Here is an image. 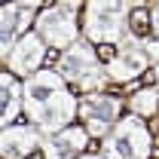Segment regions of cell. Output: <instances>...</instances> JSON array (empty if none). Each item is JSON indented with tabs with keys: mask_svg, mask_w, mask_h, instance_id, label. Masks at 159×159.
Returning a JSON list of instances; mask_svg holds the SVG:
<instances>
[{
	"mask_svg": "<svg viewBox=\"0 0 159 159\" xmlns=\"http://www.w3.org/2000/svg\"><path fill=\"white\" fill-rule=\"evenodd\" d=\"M25 113L43 135H58L70 129L74 113H80V101L70 95L58 70H40L25 83Z\"/></svg>",
	"mask_w": 159,
	"mask_h": 159,
	"instance_id": "cell-1",
	"label": "cell"
},
{
	"mask_svg": "<svg viewBox=\"0 0 159 159\" xmlns=\"http://www.w3.org/2000/svg\"><path fill=\"white\" fill-rule=\"evenodd\" d=\"M58 74L64 77V83H70V86H77L83 92H89V95H95L104 89V83H107V70L101 67V58L98 52L92 49V43H86V40H77L70 49H64L58 58Z\"/></svg>",
	"mask_w": 159,
	"mask_h": 159,
	"instance_id": "cell-2",
	"label": "cell"
},
{
	"mask_svg": "<svg viewBox=\"0 0 159 159\" xmlns=\"http://www.w3.org/2000/svg\"><path fill=\"white\" fill-rule=\"evenodd\" d=\"M129 12H132V3H104L95 0L86 6V37L92 43H125V31H129Z\"/></svg>",
	"mask_w": 159,
	"mask_h": 159,
	"instance_id": "cell-3",
	"label": "cell"
},
{
	"mask_svg": "<svg viewBox=\"0 0 159 159\" xmlns=\"http://www.w3.org/2000/svg\"><path fill=\"white\" fill-rule=\"evenodd\" d=\"M104 159H147L150 156V129L141 116H122L113 132L104 138Z\"/></svg>",
	"mask_w": 159,
	"mask_h": 159,
	"instance_id": "cell-4",
	"label": "cell"
},
{
	"mask_svg": "<svg viewBox=\"0 0 159 159\" xmlns=\"http://www.w3.org/2000/svg\"><path fill=\"white\" fill-rule=\"evenodd\" d=\"M77 3H55L49 9H43L34 21L37 37L55 49H70L80 40V25H77Z\"/></svg>",
	"mask_w": 159,
	"mask_h": 159,
	"instance_id": "cell-5",
	"label": "cell"
},
{
	"mask_svg": "<svg viewBox=\"0 0 159 159\" xmlns=\"http://www.w3.org/2000/svg\"><path fill=\"white\" fill-rule=\"evenodd\" d=\"M119 110H122V101L113 95H104V92L80 98V116L92 138H107L113 132V125L119 122Z\"/></svg>",
	"mask_w": 159,
	"mask_h": 159,
	"instance_id": "cell-6",
	"label": "cell"
},
{
	"mask_svg": "<svg viewBox=\"0 0 159 159\" xmlns=\"http://www.w3.org/2000/svg\"><path fill=\"white\" fill-rule=\"evenodd\" d=\"M150 67V58H147V52L141 49L138 40H125L122 46L116 49V55L107 61V77L116 80V83H129V80L141 77L144 70Z\"/></svg>",
	"mask_w": 159,
	"mask_h": 159,
	"instance_id": "cell-7",
	"label": "cell"
},
{
	"mask_svg": "<svg viewBox=\"0 0 159 159\" xmlns=\"http://www.w3.org/2000/svg\"><path fill=\"white\" fill-rule=\"evenodd\" d=\"M43 55H46V43L37 37V31L34 34H25V37L12 46V52H9V58H6V67H9V74H16V77H34L40 74V64H43Z\"/></svg>",
	"mask_w": 159,
	"mask_h": 159,
	"instance_id": "cell-8",
	"label": "cell"
},
{
	"mask_svg": "<svg viewBox=\"0 0 159 159\" xmlns=\"http://www.w3.org/2000/svg\"><path fill=\"white\" fill-rule=\"evenodd\" d=\"M43 144H46V135L37 125H9L3 129L0 150H3V159H28L34 150H43Z\"/></svg>",
	"mask_w": 159,
	"mask_h": 159,
	"instance_id": "cell-9",
	"label": "cell"
},
{
	"mask_svg": "<svg viewBox=\"0 0 159 159\" xmlns=\"http://www.w3.org/2000/svg\"><path fill=\"white\" fill-rule=\"evenodd\" d=\"M37 6H40V3H31V0L3 6V55H6V58H9L12 46L25 37V31H28L31 19L37 21V16H34V12H37Z\"/></svg>",
	"mask_w": 159,
	"mask_h": 159,
	"instance_id": "cell-10",
	"label": "cell"
},
{
	"mask_svg": "<svg viewBox=\"0 0 159 159\" xmlns=\"http://www.w3.org/2000/svg\"><path fill=\"white\" fill-rule=\"evenodd\" d=\"M86 144H89V132L86 129H64L58 135H52V138H46L43 144V156L46 159H77L83 150H86Z\"/></svg>",
	"mask_w": 159,
	"mask_h": 159,
	"instance_id": "cell-11",
	"label": "cell"
},
{
	"mask_svg": "<svg viewBox=\"0 0 159 159\" xmlns=\"http://www.w3.org/2000/svg\"><path fill=\"white\" fill-rule=\"evenodd\" d=\"M0 104H3V125L9 129L12 122H16V116H19L21 110H25V86H19V80H16V74H3L0 77Z\"/></svg>",
	"mask_w": 159,
	"mask_h": 159,
	"instance_id": "cell-12",
	"label": "cell"
},
{
	"mask_svg": "<svg viewBox=\"0 0 159 159\" xmlns=\"http://www.w3.org/2000/svg\"><path fill=\"white\" fill-rule=\"evenodd\" d=\"M132 110H135V116H156V110H159V92L156 89H141V92H135L132 95Z\"/></svg>",
	"mask_w": 159,
	"mask_h": 159,
	"instance_id": "cell-13",
	"label": "cell"
},
{
	"mask_svg": "<svg viewBox=\"0 0 159 159\" xmlns=\"http://www.w3.org/2000/svg\"><path fill=\"white\" fill-rule=\"evenodd\" d=\"M150 21H153V37H159V3L153 6V12H150Z\"/></svg>",
	"mask_w": 159,
	"mask_h": 159,
	"instance_id": "cell-14",
	"label": "cell"
},
{
	"mask_svg": "<svg viewBox=\"0 0 159 159\" xmlns=\"http://www.w3.org/2000/svg\"><path fill=\"white\" fill-rule=\"evenodd\" d=\"M80 159H104V156H80Z\"/></svg>",
	"mask_w": 159,
	"mask_h": 159,
	"instance_id": "cell-15",
	"label": "cell"
},
{
	"mask_svg": "<svg viewBox=\"0 0 159 159\" xmlns=\"http://www.w3.org/2000/svg\"><path fill=\"white\" fill-rule=\"evenodd\" d=\"M156 80H159V64H156Z\"/></svg>",
	"mask_w": 159,
	"mask_h": 159,
	"instance_id": "cell-16",
	"label": "cell"
}]
</instances>
